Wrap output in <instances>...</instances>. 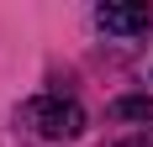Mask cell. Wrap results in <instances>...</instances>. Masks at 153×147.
<instances>
[{
	"label": "cell",
	"mask_w": 153,
	"mask_h": 147,
	"mask_svg": "<svg viewBox=\"0 0 153 147\" xmlns=\"http://www.w3.org/2000/svg\"><path fill=\"white\" fill-rule=\"evenodd\" d=\"M95 21L106 32H116V37H137V32L153 26V11L148 5H127V0H106V5L95 11Z\"/></svg>",
	"instance_id": "7a4b0ae2"
},
{
	"label": "cell",
	"mask_w": 153,
	"mask_h": 147,
	"mask_svg": "<svg viewBox=\"0 0 153 147\" xmlns=\"http://www.w3.org/2000/svg\"><path fill=\"white\" fill-rule=\"evenodd\" d=\"M27 121H32L42 137H79V132H85V110H79L74 100H58V95L32 100V105H27Z\"/></svg>",
	"instance_id": "6da1fadb"
},
{
	"label": "cell",
	"mask_w": 153,
	"mask_h": 147,
	"mask_svg": "<svg viewBox=\"0 0 153 147\" xmlns=\"http://www.w3.org/2000/svg\"><path fill=\"white\" fill-rule=\"evenodd\" d=\"M116 116H132V121H153V100H116Z\"/></svg>",
	"instance_id": "3957f363"
}]
</instances>
